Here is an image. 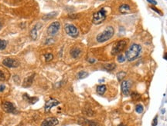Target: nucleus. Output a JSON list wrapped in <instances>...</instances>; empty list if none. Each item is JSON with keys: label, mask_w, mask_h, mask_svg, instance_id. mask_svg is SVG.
<instances>
[{"label": "nucleus", "mask_w": 167, "mask_h": 126, "mask_svg": "<svg viewBox=\"0 0 167 126\" xmlns=\"http://www.w3.org/2000/svg\"><path fill=\"white\" fill-rule=\"evenodd\" d=\"M141 52H142V46L139 44L134 43L130 46L129 50L126 52L125 57L129 62L134 61L139 56V55L141 54Z\"/></svg>", "instance_id": "obj_1"}, {"label": "nucleus", "mask_w": 167, "mask_h": 126, "mask_svg": "<svg viewBox=\"0 0 167 126\" xmlns=\"http://www.w3.org/2000/svg\"><path fill=\"white\" fill-rule=\"evenodd\" d=\"M115 33V30L114 28L112 26H108L102 32H101L100 34L98 35L97 36V41L100 43L105 42L108 40H109Z\"/></svg>", "instance_id": "obj_2"}, {"label": "nucleus", "mask_w": 167, "mask_h": 126, "mask_svg": "<svg viewBox=\"0 0 167 126\" xmlns=\"http://www.w3.org/2000/svg\"><path fill=\"white\" fill-rule=\"evenodd\" d=\"M128 40L126 39H122V40H120L118 42H117L114 46L112 47V55H116L119 53H121L124 49L126 47L127 44H128Z\"/></svg>", "instance_id": "obj_3"}, {"label": "nucleus", "mask_w": 167, "mask_h": 126, "mask_svg": "<svg viewBox=\"0 0 167 126\" xmlns=\"http://www.w3.org/2000/svg\"><path fill=\"white\" fill-rule=\"evenodd\" d=\"M106 10L105 8H101L98 12H95L93 15V23L95 25H98L102 23L106 18Z\"/></svg>", "instance_id": "obj_4"}, {"label": "nucleus", "mask_w": 167, "mask_h": 126, "mask_svg": "<svg viewBox=\"0 0 167 126\" xmlns=\"http://www.w3.org/2000/svg\"><path fill=\"white\" fill-rule=\"evenodd\" d=\"M65 31L67 32V35H69L70 36L73 37V38H76L79 35V32L76 26H74V25L71 24H67L64 27Z\"/></svg>", "instance_id": "obj_5"}, {"label": "nucleus", "mask_w": 167, "mask_h": 126, "mask_svg": "<svg viewBox=\"0 0 167 126\" xmlns=\"http://www.w3.org/2000/svg\"><path fill=\"white\" fill-rule=\"evenodd\" d=\"M60 28V23L59 22H53L47 28V32L50 35H55Z\"/></svg>", "instance_id": "obj_6"}, {"label": "nucleus", "mask_w": 167, "mask_h": 126, "mask_svg": "<svg viewBox=\"0 0 167 126\" xmlns=\"http://www.w3.org/2000/svg\"><path fill=\"white\" fill-rule=\"evenodd\" d=\"M2 64L8 68H17L19 65L18 61H16L15 59H10V58L5 59L2 61Z\"/></svg>", "instance_id": "obj_7"}, {"label": "nucleus", "mask_w": 167, "mask_h": 126, "mask_svg": "<svg viewBox=\"0 0 167 126\" xmlns=\"http://www.w3.org/2000/svg\"><path fill=\"white\" fill-rule=\"evenodd\" d=\"M2 109L7 113H16V109L14 105L9 102H5L2 103Z\"/></svg>", "instance_id": "obj_8"}, {"label": "nucleus", "mask_w": 167, "mask_h": 126, "mask_svg": "<svg viewBox=\"0 0 167 126\" xmlns=\"http://www.w3.org/2000/svg\"><path fill=\"white\" fill-rule=\"evenodd\" d=\"M59 104H60V102L57 101V99H49V100L46 102V104H45V111H46V112H49L50 111V109H51L53 107L57 106V105H59Z\"/></svg>", "instance_id": "obj_9"}, {"label": "nucleus", "mask_w": 167, "mask_h": 126, "mask_svg": "<svg viewBox=\"0 0 167 126\" xmlns=\"http://www.w3.org/2000/svg\"><path fill=\"white\" fill-rule=\"evenodd\" d=\"M122 92L124 95L127 96L130 94V87H131V83L129 81H123L122 82Z\"/></svg>", "instance_id": "obj_10"}, {"label": "nucleus", "mask_w": 167, "mask_h": 126, "mask_svg": "<svg viewBox=\"0 0 167 126\" xmlns=\"http://www.w3.org/2000/svg\"><path fill=\"white\" fill-rule=\"evenodd\" d=\"M57 124L58 120L56 118H48L42 122L41 126H56Z\"/></svg>", "instance_id": "obj_11"}, {"label": "nucleus", "mask_w": 167, "mask_h": 126, "mask_svg": "<svg viewBox=\"0 0 167 126\" xmlns=\"http://www.w3.org/2000/svg\"><path fill=\"white\" fill-rule=\"evenodd\" d=\"M33 79H34V75H32L29 77H27L24 82H23V84H22V87L24 88H28L29 86H30L33 82Z\"/></svg>", "instance_id": "obj_12"}, {"label": "nucleus", "mask_w": 167, "mask_h": 126, "mask_svg": "<svg viewBox=\"0 0 167 126\" xmlns=\"http://www.w3.org/2000/svg\"><path fill=\"white\" fill-rule=\"evenodd\" d=\"M130 11H131V8L127 4H123L119 7V12L122 14L129 13V12H130Z\"/></svg>", "instance_id": "obj_13"}, {"label": "nucleus", "mask_w": 167, "mask_h": 126, "mask_svg": "<svg viewBox=\"0 0 167 126\" xmlns=\"http://www.w3.org/2000/svg\"><path fill=\"white\" fill-rule=\"evenodd\" d=\"M81 51L78 48H74L70 51V55L73 58H78L79 55H81Z\"/></svg>", "instance_id": "obj_14"}, {"label": "nucleus", "mask_w": 167, "mask_h": 126, "mask_svg": "<svg viewBox=\"0 0 167 126\" xmlns=\"http://www.w3.org/2000/svg\"><path fill=\"white\" fill-rule=\"evenodd\" d=\"M23 99H24L26 101H27L29 103H30V104H34V103H35V102H37V100H38V99H36V98L29 97L26 94H25V95H23Z\"/></svg>", "instance_id": "obj_15"}, {"label": "nucleus", "mask_w": 167, "mask_h": 126, "mask_svg": "<svg viewBox=\"0 0 167 126\" xmlns=\"http://www.w3.org/2000/svg\"><path fill=\"white\" fill-rule=\"evenodd\" d=\"M106 91V85H101L97 87V92L99 95H103Z\"/></svg>", "instance_id": "obj_16"}, {"label": "nucleus", "mask_w": 167, "mask_h": 126, "mask_svg": "<svg viewBox=\"0 0 167 126\" xmlns=\"http://www.w3.org/2000/svg\"><path fill=\"white\" fill-rule=\"evenodd\" d=\"M37 29H38V28L35 26V27L31 30L30 36H31V38H32L33 40H36V38H37Z\"/></svg>", "instance_id": "obj_17"}, {"label": "nucleus", "mask_w": 167, "mask_h": 126, "mask_svg": "<svg viewBox=\"0 0 167 126\" xmlns=\"http://www.w3.org/2000/svg\"><path fill=\"white\" fill-rule=\"evenodd\" d=\"M104 67L108 71H113L115 69L116 65L115 63H108V64H106Z\"/></svg>", "instance_id": "obj_18"}, {"label": "nucleus", "mask_w": 167, "mask_h": 126, "mask_svg": "<svg viewBox=\"0 0 167 126\" xmlns=\"http://www.w3.org/2000/svg\"><path fill=\"white\" fill-rule=\"evenodd\" d=\"M88 75V72H84V71H81V72H80L77 74V78H78L79 79H83L86 78Z\"/></svg>", "instance_id": "obj_19"}, {"label": "nucleus", "mask_w": 167, "mask_h": 126, "mask_svg": "<svg viewBox=\"0 0 167 126\" xmlns=\"http://www.w3.org/2000/svg\"><path fill=\"white\" fill-rule=\"evenodd\" d=\"M56 15H57V12H51V13H49V14L44 15V16L43 17V20H48V19L52 18L53 17H54Z\"/></svg>", "instance_id": "obj_20"}, {"label": "nucleus", "mask_w": 167, "mask_h": 126, "mask_svg": "<svg viewBox=\"0 0 167 126\" xmlns=\"http://www.w3.org/2000/svg\"><path fill=\"white\" fill-rule=\"evenodd\" d=\"M44 57H45L46 62H50V61H51L53 59V55L51 53H46V54H45Z\"/></svg>", "instance_id": "obj_21"}, {"label": "nucleus", "mask_w": 167, "mask_h": 126, "mask_svg": "<svg viewBox=\"0 0 167 126\" xmlns=\"http://www.w3.org/2000/svg\"><path fill=\"white\" fill-rule=\"evenodd\" d=\"M125 75H126V73L124 72H118V75H117V78H118V81H122V80L125 78Z\"/></svg>", "instance_id": "obj_22"}, {"label": "nucleus", "mask_w": 167, "mask_h": 126, "mask_svg": "<svg viewBox=\"0 0 167 126\" xmlns=\"http://www.w3.org/2000/svg\"><path fill=\"white\" fill-rule=\"evenodd\" d=\"M7 45V42L5 40H2L0 39V50H3L5 49Z\"/></svg>", "instance_id": "obj_23"}, {"label": "nucleus", "mask_w": 167, "mask_h": 126, "mask_svg": "<svg viewBox=\"0 0 167 126\" xmlns=\"http://www.w3.org/2000/svg\"><path fill=\"white\" fill-rule=\"evenodd\" d=\"M143 106L142 105H136V112H138V113H142V112H143Z\"/></svg>", "instance_id": "obj_24"}, {"label": "nucleus", "mask_w": 167, "mask_h": 126, "mask_svg": "<svg viewBox=\"0 0 167 126\" xmlns=\"http://www.w3.org/2000/svg\"><path fill=\"white\" fill-rule=\"evenodd\" d=\"M125 59H126V57L125 55H119L118 56V62H120V63L124 62L125 61Z\"/></svg>", "instance_id": "obj_25"}, {"label": "nucleus", "mask_w": 167, "mask_h": 126, "mask_svg": "<svg viewBox=\"0 0 167 126\" xmlns=\"http://www.w3.org/2000/svg\"><path fill=\"white\" fill-rule=\"evenodd\" d=\"M132 98L134 99V100H137V99H140V95L139 93H136V92H133L132 93Z\"/></svg>", "instance_id": "obj_26"}, {"label": "nucleus", "mask_w": 167, "mask_h": 126, "mask_svg": "<svg viewBox=\"0 0 167 126\" xmlns=\"http://www.w3.org/2000/svg\"><path fill=\"white\" fill-rule=\"evenodd\" d=\"M150 8H152V9H153V11H155L156 12H157L158 14H160V15H163V12H161L160 10H159L158 8H156V7H154V6H151Z\"/></svg>", "instance_id": "obj_27"}, {"label": "nucleus", "mask_w": 167, "mask_h": 126, "mask_svg": "<svg viewBox=\"0 0 167 126\" xmlns=\"http://www.w3.org/2000/svg\"><path fill=\"white\" fill-rule=\"evenodd\" d=\"M88 123L89 126H99V124L98 122H95L93 121H88Z\"/></svg>", "instance_id": "obj_28"}, {"label": "nucleus", "mask_w": 167, "mask_h": 126, "mask_svg": "<svg viewBox=\"0 0 167 126\" xmlns=\"http://www.w3.org/2000/svg\"><path fill=\"white\" fill-rule=\"evenodd\" d=\"M5 79V77L4 73L0 71V81H4Z\"/></svg>", "instance_id": "obj_29"}, {"label": "nucleus", "mask_w": 167, "mask_h": 126, "mask_svg": "<svg viewBox=\"0 0 167 126\" xmlns=\"http://www.w3.org/2000/svg\"><path fill=\"white\" fill-rule=\"evenodd\" d=\"M157 125V116L154 119L153 122V126H156Z\"/></svg>", "instance_id": "obj_30"}, {"label": "nucleus", "mask_w": 167, "mask_h": 126, "mask_svg": "<svg viewBox=\"0 0 167 126\" xmlns=\"http://www.w3.org/2000/svg\"><path fill=\"white\" fill-rule=\"evenodd\" d=\"M149 3H151V4H153V5H157V2L155 1V0H147Z\"/></svg>", "instance_id": "obj_31"}, {"label": "nucleus", "mask_w": 167, "mask_h": 126, "mask_svg": "<svg viewBox=\"0 0 167 126\" xmlns=\"http://www.w3.org/2000/svg\"><path fill=\"white\" fill-rule=\"evenodd\" d=\"M5 85H0V92H2V91L5 89Z\"/></svg>", "instance_id": "obj_32"}, {"label": "nucleus", "mask_w": 167, "mask_h": 126, "mask_svg": "<svg viewBox=\"0 0 167 126\" xmlns=\"http://www.w3.org/2000/svg\"><path fill=\"white\" fill-rule=\"evenodd\" d=\"M88 62H89L90 63H94V62H95V59H88Z\"/></svg>", "instance_id": "obj_33"}, {"label": "nucleus", "mask_w": 167, "mask_h": 126, "mask_svg": "<svg viewBox=\"0 0 167 126\" xmlns=\"http://www.w3.org/2000/svg\"><path fill=\"white\" fill-rule=\"evenodd\" d=\"M164 59H166V60H167V53H166V54L164 55Z\"/></svg>", "instance_id": "obj_34"}, {"label": "nucleus", "mask_w": 167, "mask_h": 126, "mask_svg": "<svg viewBox=\"0 0 167 126\" xmlns=\"http://www.w3.org/2000/svg\"><path fill=\"white\" fill-rule=\"evenodd\" d=\"M118 126H126V125H123V124H121V125H119Z\"/></svg>", "instance_id": "obj_35"}, {"label": "nucleus", "mask_w": 167, "mask_h": 126, "mask_svg": "<svg viewBox=\"0 0 167 126\" xmlns=\"http://www.w3.org/2000/svg\"><path fill=\"white\" fill-rule=\"evenodd\" d=\"M2 28V24L0 23V28Z\"/></svg>", "instance_id": "obj_36"}]
</instances>
